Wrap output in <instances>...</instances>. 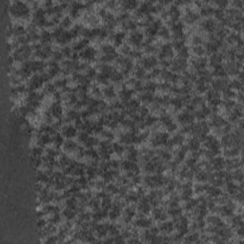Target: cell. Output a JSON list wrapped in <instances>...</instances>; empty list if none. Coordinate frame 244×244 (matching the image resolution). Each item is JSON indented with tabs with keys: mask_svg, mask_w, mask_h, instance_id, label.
Segmentation results:
<instances>
[{
	"mask_svg": "<svg viewBox=\"0 0 244 244\" xmlns=\"http://www.w3.org/2000/svg\"><path fill=\"white\" fill-rule=\"evenodd\" d=\"M63 135L65 136L68 138H71V137H74L76 135V130L75 128H74L73 126H67L63 129Z\"/></svg>",
	"mask_w": 244,
	"mask_h": 244,
	"instance_id": "1",
	"label": "cell"
},
{
	"mask_svg": "<svg viewBox=\"0 0 244 244\" xmlns=\"http://www.w3.org/2000/svg\"><path fill=\"white\" fill-rule=\"evenodd\" d=\"M61 113H62V109H61V107L58 104L53 105V107H52V115H53V117H59Z\"/></svg>",
	"mask_w": 244,
	"mask_h": 244,
	"instance_id": "2",
	"label": "cell"
},
{
	"mask_svg": "<svg viewBox=\"0 0 244 244\" xmlns=\"http://www.w3.org/2000/svg\"><path fill=\"white\" fill-rule=\"evenodd\" d=\"M155 64H157V60H155V57H148V58L144 59V62H143V65L147 67V68H152Z\"/></svg>",
	"mask_w": 244,
	"mask_h": 244,
	"instance_id": "3",
	"label": "cell"
},
{
	"mask_svg": "<svg viewBox=\"0 0 244 244\" xmlns=\"http://www.w3.org/2000/svg\"><path fill=\"white\" fill-rule=\"evenodd\" d=\"M94 54V49L88 48V49H86L85 51H83V53H82V56L85 57V58H91V57L93 56Z\"/></svg>",
	"mask_w": 244,
	"mask_h": 244,
	"instance_id": "4",
	"label": "cell"
},
{
	"mask_svg": "<svg viewBox=\"0 0 244 244\" xmlns=\"http://www.w3.org/2000/svg\"><path fill=\"white\" fill-rule=\"evenodd\" d=\"M194 52L196 53L197 54H202L204 53V49L202 47H200V46H197L196 48L194 49Z\"/></svg>",
	"mask_w": 244,
	"mask_h": 244,
	"instance_id": "5",
	"label": "cell"
},
{
	"mask_svg": "<svg viewBox=\"0 0 244 244\" xmlns=\"http://www.w3.org/2000/svg\"><path fill=\"white\" fill-rule=\"evenodd\" d=\"M70 22H71V19H70V18L67 16V17L64 18L63 21H62V26H63V27L69 26V25H70Z\"/></svg>",
	"mask_w": 244,
	"mask_h": 244,
	"instance_id": "6",
	"label": "cell"
}]
</instances>
